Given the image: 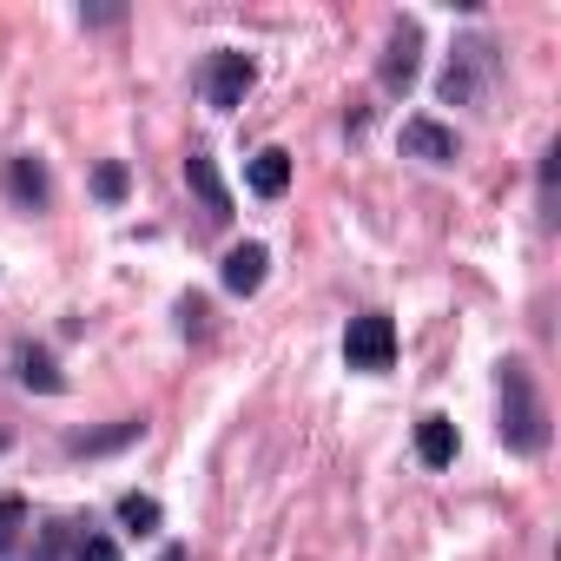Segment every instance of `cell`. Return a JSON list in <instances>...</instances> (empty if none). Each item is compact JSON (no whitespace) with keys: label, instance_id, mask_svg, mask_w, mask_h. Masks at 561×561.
<instances>
[{"label":"cell","instance_id":"cell-7","mask_svg":"<svg viewBox=\"0 0 561 561\" xmlns=\"http://www.w3.org/2000/svg\"><path fill=\"white\" fill-rule=\"evenodd\" d=\"M416 456H423L430 469H449V462H456V423H449V416H423V423H416Z\"/></svg>","mask_w":561,"mask_h":561},{"label":"cell","instance_id":"cell-5","mask_svg":"<svg viewBox=\"0 0 561 561\" xmlns=\"http://www.w3.org/2000/svg\"><path fill=\"white\" fill-rule=\"evenodd\" d=\"M403 152L410 159H430V165H456V133L436 126V119H410L403 126Z\"/></svg>","mask_w":561,"mask_h":561},{"label":"cell","instance_id":"cell-17","mask_svg":"<svg viewBox=\"0 0 561 561\" xmlns=\"http://www.w3.org/2000/svg\"><path fill=\"white\" fill-rule=\"evenodd\" d=\"M60 548H67V528H60V522H54V528H47V535H41V554H34V561H60Z\"/></svg>","mask_w":561,"mask_h":561},{"label":"cell","instance_id":"cell-14","mask_svg":"<svg viewBox=\"0 0 561 561\" xmlns=\"http://www.w3.org/2000/svg\"><path fill=\"white\" fill-rule=\"evenodd\" d=\"M21 528H27V502H21V495H0V554L14 548Z\"/></svg>","mask_w":561,"mask_h":561},{"label":"cell","instance_id":"cell-16","mask_svg":"<svg viewBox=\"0 0 561 561\" xmlns=\"http://www.w3.org/2000/svg\"><path fill=\"white\" fill-rule=\"evenodd\" d=\"M93 192H100V198H119V192H126V172H119V165H100V172H93Z\"/></svg>","mask_w":561,"mask_h":561},{"label":"cell","instance_id":"cell-8","mask_svg":"<svg viewBox=\"0 0 561 561\" xmlns=\"http://www.w3.org/2000/svg\"><path fill=\"white\" fill-rule=\"evenodd\" d=\"M410 80H416V27L397 21V34H390V60H383V87L397 93V87H410Z\"/></svg>","mask_w":561,"mask_h":561},{"label":"cell","instance_id":"cell-10","mask_svg":"<svg viewBox=\"0 0 561 561\" xmlns=\"http://www.w3.org/2000/svg\"><path fill=\"white\" fill-rule=\"evenodd\" d=\"M185 179H192V192L205 198V218H231V198H225V185H218V172H211V159H205V152H192V159H185Z\"/></svg>","mask_w":561,"mask_h":561},{"label":"cell","instance_id":"cell-11","mask_svg":"<svg viewBox=\"0 0 561 561\" xmlns=\"http://www.w3.org/2000/svg\"><path fill=\"white\" fill-rule=\"evenodd\" d=\"M8 192H14L21 205H47V172H41L34 159H14V165H8Z\"/></svg>","mask_w":561,"mask_h":561},{"label":"cell","instance_id":"cell-12","mask_svg":"<svg viewBox=\"0 0 561 561\" xmlns=\"http://www.w3.org/2000/svg\"><path fill=\"white\" fill-rule=\"evenodd\" d=\"M21 383H27V390H60L54 357H47V351H21Z\"/></svg>","mask_w":561,"mask_h":561},{"label":"cell","instance_id":"cell-1","mask_svg":"<svg viewBox=\"0 0 561 561\" xmlns=\"http://www.w3.org/2000/svg\"><path fill=\"white\" fill-rule=\"evenodd\" d=\"M502 443L515 449V456H541L548 449V410H541V397H535V377H528V364H502Z\"/></svg>","mask_w":561,"mask_h":561},{"label":"cell","instance_id":"cell-4","mask_svg":"<svg viewBox=\"0 0 561 561\" xmlns=\"http://www.w3.org/2000/svg\"><path fill=\"white\" fill-rule=\"evenodd\" d=\"M251 80H257V67H251L244 54H218V60H211V73H205V93H211V106H218V113H231V106H244Z\"/></svg>","mask_w":561,"mask_h":561},{"label":"cell","instance_id":"cell-15","mask_svg":"<svg viewBox=\"0 0 561 561\" xmlns=\"http://www.w3.org/2000/svg\"><path fill=\"white\" fill-rule=\"evenodd\" d=\"M73 561H119V548H113L106 535H80V541H73Z\"/></svg>","mask_w":561,"mask_h":561},{"label":"cell","instance_id":"cell-9","mask_svg":"<svg viewBox=\"0 0 561 561\" xmlns=\"http://www.w3.org/2000/svg\"><path fill=\"white\" fill-rule=\"evenodd\" d=\"M285 185H291V152L271 146V152L251 159V192H257V198H285Z\"/></svg>","mask_w":561,"mask_h":561},{"label":"cell","instance_id":"cell-13","mask_svg":"<svg viewBox=\"0 0 561 561\" xmlns=\"http://www.w3.org/2000/svg\"><path fill=\"white\" fill-rule=\"evenodd\" d=\"M119 522L146 535V528H159V502L152 495H119Z\"/></svg>","mask_w":561,"mask_h":561},{"label":"cell","instance_id":"cell-3","mask_svg":"<svg viewBox=\"0 0 561 561\" xmlns=\"http://www.w3.org/2000/svg\"><path fill=\"white\" fill-rule=\"evenodd\" d=\"M344 357H351V370H390V364H397V324H390L383 311H364V318H351Z\"/></svg>","mask_w":561,"mask_h":561},{"label":"cell","instance_id":"cell-6","mask_svg":"<svg viewBox=\"0 0 561 561\" xmlns=\"http://www.w3.org/2000/svg\"><path fill=\"white\" fill-rule=\"evenodd\" d=\"M264 264H271L264 244H238V251L225 257V291H231V298H251V291L264 285Z\"/></svg>","mask_w":561,"mask_h":561},{"label":"cell","instance_id":"cell-2","mask_svg":"<svg viewBox=\"0 0 561 561\" xmlns=\"http://www.w3.org/2000/svg\"><path fill=\"white\" fill-rule=\"evenodd\" d=\"M489 80H495V47L476 34V41H462V47H456L449 73H443V100H449V106H476Z\"/></svg>","mask_w":561,"mask_h":561},{"label":"cell","instance_id":"cell-18","mask_svg":"<svg viewBox=\"0 0 561 561\" xmlns=\"http://www.w3.org/2000/svg\"><path fill=\"white\" fill-rule=\"evenodd\" d=\"M159 561H185V548H165V554H159Z\"/></svg>","mask_w":561,"mask_h":561}]
</instances>
